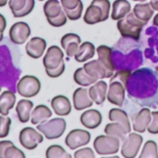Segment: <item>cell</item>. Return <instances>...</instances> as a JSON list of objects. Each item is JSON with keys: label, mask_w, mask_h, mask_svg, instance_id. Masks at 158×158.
<instances>
[{"label": "cell", "mask_w": 158, "mask_h": 158, "mask_svg": "<svg viewBox=\"0 0 158 158\" xmlns=\"http://www.w3.org/2000/svg\"><path fill=\"white\" fill-rule=\"evenodd\" d=\"M128 98L141 107L158 106V73L141 68L130 73L126 85Z\"/></svg>", "instance_id": "1"}, {"label": "cell", "mask_w": 158, "mask_h": 158, "mask_svg": "<svg viewBox=\"0 0 158 158\" xmlns=\"http://www.w3.org/2000/svg\"><path fill=\"white\" fill-rule=\"evenodd\" d=\"M36 128L46 137V139H56L63 135L66 129V121L63 118L57 117L38 124Z\"/></svg>", "instance_id": "2"}, {"label": "cell", "mask_w": 158, "mask_h": 158, "mask_svg": "<svg viewBox=\"0 0 158 158\" xmlns=\"http://www.w3.org/2000/svg\"><path fill=\"white\" fill-rule=\"evenodd\" d=\"M120 139L110 135L98 136L93 142L96 152L100 155H111L118 152L120 148Z\"/></svg>", "instance_id": "3"}, {"label": "cell", "mask_w": 158, "mask_h": 158, "mask_svg": "<svg viewBox=\"0 0 158 158\" xmlns=\"http://www.w3.org/2000/svg\"><path fill=\"white\" fill-rule=\"evenodd\" d=\"M41 89L39 79L34 75H25L22 77L17 84L18 93L24 98H32L36 96Z\"/></svg>", "instance_id": "4"}, {"label": "cell", "mask_w": 158, "mask_h": 158, "mask_svg": "<svg viewBox=\"0 0 158 158\" xmlns=\"http://www.w3.org/2000/svg\"><path fill=\"white\" fill-rule=\"evenodd\" d=\"M143 138L138 133H129L127 138L123 141L121 148V154L125 158H134L139 153L142 145Z\"/></svg>", "instance_id": "5"}, {"label": "cell", "mask_w": 158, "mask_h": 158, "mask_svg": "<svg viewBox=\"0 0 158 158\" xmlns=\"http://www.w3.org/2000/svg\"><path fill=\"white\" fill-rule=\"evenodd\" d=\"M91 135L89 131L83 129H73L68 133L65 138V144L69 149L75 150L80 147L86 146L90 141Z\"/></svg>", "instance_id": "6"}, {"label": "cell", "mask_w": 158, "mask_h": 158, "mask_svg": "<svg viewBox=\"0 0 158 158\" xmlns=\"http://www.w3.org/2000/svg\"><path fill=\"white\" fill-rule=\"evenodd\" d=\"M19 140L23 147L27 150H34L37 145L43 142L44 138L41 133L37 132L35 128L27 127L21 130L19 135Z\"/></svg>", "instance_id": "7"}, {"label": "cell", "mask_w": 158, "mask_h": 158, "mask_svg": "<svg viewBox=\"0 0 158 158\" xmlns=\"http://www.w3.org/2000/svg\"><path fill=\"white\" fill-rule=\"evenodd\" d=\"M125 96H126L125 85L121 81L117 80V79L110 80V86L108 87V91H107L108 102L112 104L121 107L125 102Z\"/></svg>", "instance_id": "8"}, {"label": "cell", "mask_w": 158, "mask_h": 158, "mask_svg": "<svg viewBox=\"0 0 158 158\" xmlns=\"http://www.w3.org/2000/svg\"><path fill=\"white\" fill-rule=\"evenodd\" d=\"M31 35L30 26L24 22L14 23L10 29V38L16 45L24 44Z\"/></svg>", "instance_id": "9"}, {"label": "cell", "mask_w": 158, "mask_h": 158, "mask_svg": "<svg viewBox=\"0 0 158 158\" xmlns=\"http://www.w3.org/2000/svg\"><path fill=\"white\" fill-rule=\"evenodd\" d=\"M117 30L120 35L125 38H132L136 41L139 40L140 34L142 31V26L135 25L126 20V18L117 21Z\"/></svg>", "instance_id": "10"}, {"label": "cell", "mask_w": 158, "mask_h": 158, "mask_svg": "<svg viewBox=\"0 0 158 158\" xmlns=\"http://www.w3.org/2000/svg\"><path fill=\"white\" fill-rule=\"evenodd\" d=\"M62 9L70 21H77L83 13V3L81 0H60Z\"/></svg>", "instance_id": "11"}, {"label": "cell", "mask_w": 158, "mask_h": 158, "mask_svg": "<svg viewBox=\"0 0 158 158\" xmlns=\"http://www.w3.org/2000/svg\"><path fill=\"white\" fill-rule=\"evenodd\" d=\"M64 54L58 46H51L47 50L43 58V64L45 69H54L63 61Z\"/></svg>", "instance_id": "12"}, {"label": "cell", "mask_w": 158, "mask_h": 158, "mask_svg": "<svg viewBox=\"0 0 158 158\" xmlns=\"http://www.w3.org/2000/svg\"><path fill=\"white\" fill-rule=\"evenodd\" d=\"M73 107L76 111H82L90 108L93 105V101L89 97V90L85 88H79L73 94Z\"/></svg>", "instance_id": "13"}, {"label": "cell", "mask_w": 158, "mask_h": 158, "mask_svg": "<svg viewBox=\"0 0 158 158\" xmlns=\"http://www.w3.org/2000/svg\"><path fill=\"white\" fill-rule=\"evenodd\" d=\"M81 43V38L76 34H66L60 39L61 48L65 50L66 55L69 58L74 57L79 49V45Z\"/></svg>", "instance_id": "14"}, {"label": "cell", "mask_w": 158, "mask_h": 158, "mask_svg": "<svg viewBox=\"0 0 158 158\" xmlns=\"http://www.w3.org/2000/svg\"><path fill=\"white\" fill-rule=\"evenodd\" d=\"M112 52L113 49L108 46H99L97 48L98 60L105 67L107 71V78H111L114 73V66L112 60Z\"/></svg>", "instance_id": "15"}, {"label": "cell", "mask_w": 158, "mask_h": 158, "mask_svg": "<svg viewBox=\"0 0 158 158\" xmlns=\"http://www.w3.org/2000/svg\"><path fill=\"white\" fill-rule=\"evenodd\" d=\"M47 48V42L41 37H33L31 38L25 47L26 53L29 57L33 59H39L43 56Z\"/></svg>", "instance_id": "16"}, {"label": "cell", "mask_w": 158, "mask_h": 158, "mask_svg": "<svg viewBox=\"0 0 158 158\" xmlns=\"http://www.w3.org/2000/svg\"><path fill=\"white\" fill-rule=\"evenodd\" d=\"M152 121V112L148 108L141 109L133 119L132 127L135 132L143 133L148 128Z\"/></svg>", "instance_id": "17"}, {"label": "cell", "mask_w": 158, "mask_h": 158, "mask_svg": "<svg viewBox=\"0 0 158 158\" xmlns=\"http://www.w3.org/2000/svg\"><path fill=\"white\" fill-rule=\"evenodd\" d=\"M107 91H108L107 83L105 81L100 80L89 88V94L91 100L97 105H101L105 102V99L107 98Z\"/></svg>", "instance_id": "18"}, {"label": "cell", "mask_w": 158, "mask_h": 158, "mask_svg": "<svg viewBox=\"0 0 158 158\" xmlns=\"http://www.w3.org/2000/svg\"><path fill=\"white\" fill-rule=\"evenodd\" d=\"M102 114L96 109L87 110L80 115L81 124L89 129L97 128L102 124Z\"/></svg>", "instance_id": "19"}, {"label": "cell", "mask_w": 158, "mask_h": 158, "mask_svg": "<svg viewBox=\"0 0 158 158\" xmlns=\"http://www.w3.org/2000/svg\"><path fill=\"white\" fill-rule=\"evenodd\" d=\"M50 103L54 113L59 116H66L72 111L71 102L66 96L57 95L51 100Z\"/></svg>", "instance_id": "20"}, {"label": "cell", "mask_w": 158, "mask_h": 158, "mask_svg": "<svg viewBox=\"0 0 158 158\" xmlns=\"http://www.w3.org/2000/svg\"><path fill=\"white\" fill-rule=\"evenodd\" d=\"M83 68L89 75L95 78L96 80H102V79L107 78V71L99 60H93L85 63Z\"/></svg>", "instance_id": "21"}, {"label": "cell", "mask_w": 158, "mask_h": 158, "mask_svg": "<svg viewBox=\"0 0 158 158\" xmlns=\"http://www.w3.org/2000/svg\"><path fill=\"white\" fill-rule=\"evenodd\" d=\"M0 158H25L23 151L10 140L0 141Z\"/></svg>", "instance_id": "22"}, {"label": "cell", "mask_w": 158, "mask_h": 158, "mask_svg": "<svg viewBox=\"0 0 158 158\" xmlns=\"http://www.w3.org/2000/svg\"><path fill=\"white\" fill-rule=\"evenodd\" d=\"M131 11V5L127 0H115L113 3L111 18L113 21H119L126 18Z\"/></svg>", "instance_id": "23"}, {"label": "cell", "mask_w": 158, "mask_h": 158, "mask_svg": "<svg viewBox=\"0 0 158 158\" xmlns=\"http://www.w3.org/2000/svg\"><path fill=\"white\" fill-rule=\"evenodd\" d=\"M96 50L97 49L95 48V46L92 43L87 41L79 46V49L73 58L78 62H85L94 57Z\"/></svg>", "instance_id": "24"}, {"label": "cell", "mask_w": 158, "mask_h": 158, "mask_svg": "<svg viewBox=\"0 0 158 158\" xmlns=\"http://www.w3.org/2000/svg\"><path fill=\"white\" fill-rule=\"evenodd\" d=\"M84 22L87 24H90V25L103 22V13L102 9L97 5L90 4V6H89V8L85 12Z\"/></svg>", "instance_id": "25"}, {"label": "cell", "mask_w": 158, "mask_h": 158, "mask_svg": "<svg viewBox=\"0 0 158 158\" xmlns=\"http://www.w3.org/2000/svg\"><path fill=\"white\" fill-rule=\"evenodd\" d=\"M109 119L112 122L120 123L125 127L127 134L131 132V125L129 122V118H128L127 114L124 110L117 109V108L111 109L109 112Z\"/></svg>", "instance_id": "26"}, {"label": "cell", "mask_w": 158, "mask_h": 158, "mask_svg": "<svg viewBox=\"0 0 158 158\" xmlns=\"http://www.w3.org/2000/svg\"><path fill=\"white\" fill-rule=\"evenodd\" d=\"M16 102V96L10 90L4 91L0 95V114L8 115L10 111L14 107Z\"/></svg>", "instance_id": "27"}, {"label": "cell", "mask_w": 158, "mask_h": 158, "mask_svg": "<svg viewBox=\"0 0 158 158\" xmlns=\"http://www.w3.org/2000/svg\"><path fill=\"white\" fill-rule=\"evenodd\" d=\"M132 12L139 20H140L141 22L147 24L148 22L151 20V18L153 16L154 10L152 8L150 3H140L135 5Z\"/></svg>", "instance_id": "28"}, {"label": "cell", "mask_w": 158, "mask_h": 158, "mask_svg": "<svg viewBox=\"0 0 158 158\" xmlns=\"http://www.w3.org/2000/svg\"><path fill=\"white\" fill-rule=\"evenodd\" d=\"M34 103L28 100H21L16 106V112L21 123H27L31 117V111L33 110Z\"/></svg>", "instance_id": "29"}, {"label": "cell", "mask_w": 158, "mask_h": 158, "mask_svg": "<svg viewBox=\"0 0 158 158\" xmlns=\"http://www.w3.org/2000/svg\"><path fill=\"white\" fill-rule=\"evenodd\" d=\"M52 112L46 105L40 104L37 105L31 114V122L33 125H38L42 122H45L47 119L51 117Z\"/></svg>", "instance_id": "30"}, {"label": "cell", "mask_w": 158, "mask_h": 158, "mask_svg": "<svg viewBox=\"0 0 158 158\" xmlns=\"http://www.w3.org/2000/svg\"><path fill=\"white\" fill-rule=\"evenodd\" d=\"M43 10L47 19H53L58 17L63 9L59 0H48L44 4Z\"/></svg>", "instance_id": "31"}, {"label": "cell", "mask_w": 158, "mask_h": 158, "mask_svg": "<svg viewBox=\"0 0 158 158\" xmlns=\"http://www.w3.org/2000/svg\"><path fill=\"white\" fill-rule=\"evenodd\" d=\"M73 81L79 85V86H82V87H89L90 85L95 84L98 80H96L95 78L91 77L90 75H89L85 69L82 68H78L74 73H73Z\"/></svg>", "instance_id": "32"}, {"label": "cell", "mask_w": 158, "mask_h": 158, "mask_svg": "<svg viewBox=\"0 0 158 158\" xmlns=\"http://www.w3.org/2000/svg\"><path fill=\"white\" fill-rule=\"evenodd\" d=\"M104 132L107 135L114 136L119 139L121 141H124V139H126V135L127 134L125 127L120 123H117V122L107 124L106 127H104Z\"/></svg>", "instance_id": "33"}, {"label": "cell", "mask_w": 158, "mask_h": 158, "mask_svg": "<svg viewBox=\"0 0 158 158\" xmlns=\"http://www.w3.org/2000/svg\"><path fill=\"white\" fill-rule=\"evenodd\" d=\"M139 158H158V150L156 142L153 140L146 141L139 154Z\"/></svg>", "instance_id": "34"}, {"label": "cell", "mask_w": 158, "mask_h": 158, "mask_svg": "<svg viewBox=\"0 0 158 158\" xmlns=\"http://www.w3.org/2000/svg\"><path fill=\"white\" fill-rule=\"evenodd\" d=\"M47 158H72V155L69 154L60 145H51L47 149L46 152Z\"/></svg>", "instance_id": "35"}, {"label": "cell", "mask_w": 158, "mask_h": 158, "mask_svg": "<svg viewBox=\"0 0 158 158\" xmlns=\"http://www.w3.org/2000/svg\"><path fill=\"white\" fill-rule=\"evenodd\" d=\"M11 125V119L7 115L0 116V139L6 138L9 135Z\"/></svg>", "instance_id": "36"}, {"label": "cell", "mask_w": 158, "mask_h": 158, "mask_svg": "<svg viewBox=\"0 0 158 158\" xmlns=\"http://www.w3.org/2000/svg\"><path fill=\"white\" fill-rule=\"evenodd\" d=\"M91 4L99 6L103 13V22L107 21L109 18L110 14V10H111V3L109 0H92Z\"/></svg>", "instance_id": "37"}, {"label": "cell", "mask_w": 158, "mask_h": 158, "mask_svg": "<svg viewBox=\"0 0 158 158\" xmlns=\"http://www.w3.org/2000/svg\"><path fill=\"white\" fill-rule=\"evenodd\" d=\"M35 0H27L25 7H24L22 10H20V11H18V12H15V13H13L12 15H13L15 18H23V17H25V16L29 15V14L33 11V10H34V8H35Z\"/></svg>", "instance_id": "38"}, {"label": "cell", "mask_w": 158, "mask_h": 158, "mask_svg": "<svg viewBox=\"0 0 158 158\" xmlns=\"http://www.w3.org/2000/svg\"><path fill=\"white\" fill-rule=\"evenodd\" d=\"M67 19H68V18H67V16H66L64 10H62L61 13H60L58 17L53 18V19H47V21H48V23L51 26H53V27H61V26H63L64 24H66Z\"/></svg>", "instance_id": "39"}, {"label": "cell", "mask_w": 158, "mask_h": 158, "mask_svg": "<svg viewBox=\"0 0 158 158\" xmlns=\"http://www.w3.org/2000/svg\"><path fill=\"white\" fill-rule=\"evenodd\" d=\"M147 130L151 134H158V111L152 112V121Z\"/></svg>", "instance_id": "40"}, {"label": "cell", "mask_w": 158, "mask_h": 158, "mask_svg": "<svg viewBox=\"0 0 158 158\" xmlns=\"http://www.w3.org/2000/svg\"><path fill=\"white\" fill-rule=\"evenodd\" d=\"M26 2L27 0H9V6L12 14L22 10L25 7Z\"/></svg>", "instance_id": "41"}, {"label": "cell", "mask_w": 158, "mask_h": 158, "mask_svg": "<svg viewBox=\"0 0 158 158\" xmlns=\"http://www.w3.org/2000/svg\"><path fill=\"white\" fill-rule=\"evenodd\" d=\"M73 157L74 158H94L95 154H94V152L90 148L86 147V148L75 151Z\"/></svg>", "instance_id": "42"}, {"label": "cell", "mask_w": 158, "mask_h": 158, "mask_svg": "<svg viewBox=\"0 0 158 158\" xmlns=\"http://www.w3.org/2000/svg\"><path fill=\"white\" fill-rule=\"evenodd\" d=\"M64 70H65V64H64V61H62L58 67L54 69H46V73L48 76L51 78H57L63 73Z\"/></svg>", "instance_id": "43"}, {"label": "cell", "mask_w": 158, "mask_h": 158, "mask_svg": "<svg viewBox=\"0 0 158 158\" xmlns=\"http://www.w3.org/2000/svg\"><path fill=\"white\" fill-rule=\"evenodd\" d=\"M6 27H7V21L2 14H0V34L5 31Z\"/></svg>", "instance_id": "44"}, {"label": "cell", "mask_w": 158, "mask_h": 158, "mask_svg": "<svg viewBox=\"0 0 158 158\" xmlns=\"http://www.w3.org/2000/svg\"><path fill=\"white\" fill-rule=\"evenodd\" d=\"M150 4L154 10L158 11V0H150Z\"/></svg>", "instance_id": "45"}, {"label": "cell", "mask_w": 158, "mask_h": 158, "mask_svg": "<svg viewBox=\"0 0 158 158\" xmlns=\"http://www.w3.org/2000/svg\"><path fill=\"white\" fill-rule=\"evenodd\" d=\"M152 23H153V25L154 26H156V27H158V13L154 16V18H153V21H152Z\"/></svg>", "instance_id": "46"}, {"label": "cell", "mask_w": 158, "mask_h": 158, "mask_svg": "<svg viewBox=\"0 0 158 158\" xmlns=\"http://www.w3.org/2000/svg\"><path fill=\"white\" fill-rule=\"evenodd\" d=\"M8 1H9V0H0V8L6 6L7 3H8Z\"/></svg>", "instance_id": "47"}, {"label": "cell", "mask_w": 158, "mask_h": 158, "mask_svg": "<svg viewBox=\"0 0 158 158\" xmlns=\"http://www.w3.org/2000/svg\"><path fill=\"white\" fill-rule=\"evenodd\" d=\"M3 37H4V35H3V33H1V34H0V42H1V41L3 40Z\"/></svg>", "instance_id": "48"}, {"label": "cell", "mask_w": 158, "mask_h": 158, "mask_svg": "<svg viewBox=\"0 0 158 158\" xmlns=\"http://www.w3.org/2000/svg\"><path fill=\"white\" fill-rule=\"evenodd\" d=\"M133 1H138V2H145L146 0H133Z\"/></svg>", "instance_id": "49"}, {"label": "cell", "mask_w": 158, "mask_h": 158, "mask_svg": "<svg viewBox=\"0 0 158 158\" xmlns=\"http://www.w3.org/2000/svg\"><path fill=\"white\" fill-rule=\"evenodd\" d=\"M155 71H156V72L158 73V66H156V68H155Z\"/></svg>", "instance_id": "50"}, {"label": "cell", "mask_w": 158, "mask_h": 158, "mask_svg": "<svg viewBox=\"0 0 158 158\" xmlns=\"http://www.w3.org/2000/svg\"><path fill=\"white\" fill-rule=\"evenodd\" d=\"M39 1H44V0H39Z\"/></svg>", "instance_id": "51"}, {"label": "cell", "mask_w": 158, "mask_h": 158, "mask_svg": "<svg viewBox=\"0 0 158 158\" xmlns=\"http://www.w3.org/2000/svg\"><path fill=\"white\" fill-rule=\"evenodd\" d=\"M0 91H1V87H0Z\"/></svg>", "instance_id": "52"}]
</instances>
